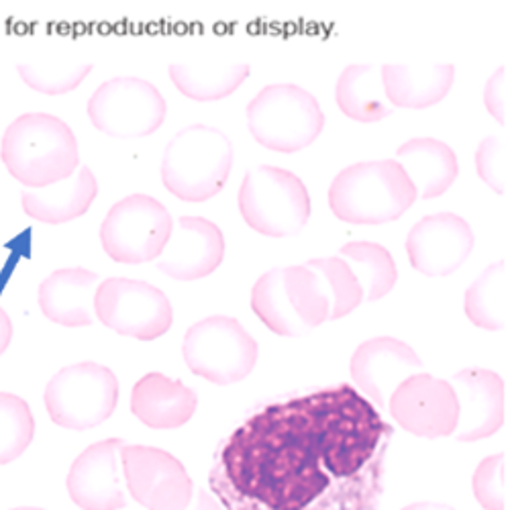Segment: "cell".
<instances>
[{
	"mask_svg": "<svg viewBox=\"0 0 512 510\" xmlns=\"http://www.w3.org/2000/svg\"><path fill=\"white\" fill-rule=\"evenodd\" d=\"M186 510H225V508L213 498V494L200 490L196 496H192V502Z\"/></svg>",
	"mask_w": 512,
	"mask_h": 510,
	"instance_id": "36",
	"label": "cell"
},
{
	"mask_svg": "<svg viewBox=\"0 0 512 510\" xmlns=\"http://www.w3.org/2000/svg\"><path fill=\"white\" fill-rule=\"evenodd\" d=\"M86 113L100 133L115 139H139L156 133L164 125L168 105L151 82L121 76L102 82L94 90Z\"/></svg>",
	"mask_w": 512,
	"mask_h": 510,
	"instance_id": "11",
	"label": "cell"
},
{
	"mask_svg": "<svg viewBox=\"0 0 512 510\" xmlns=\"http://www.w3.org/2000/svg\"><path fill=\"white\" fill-rule=\"evenodd\" d=\"M35 419L29 404L15 394L0 392V466L19 459L31 445Z\"/></svg>",
	"mask_w": 512,
	"mask_h": 510,
	"instance_id": "30",
	"label": "cell"
},
{
	"mask_svg": "<svg viewBox=\"0 0 512 510\" xmlns=\"http://www.w3.org/2000/svg\"><path fill=\"white\" fill-rule=\"evenodd\" d=\"M466 315L486 331H502L510 315V280L506 262L488 266L466 290Z\"/></svg>",
	"mask_w": 512,
	"mask_h": 510,
	"instance_id": "27",
	"label": "cell"
},
{
	"mask_svg": "<svg viewBox=\"0 0 512 510\" xmlns=\"http://www.w3.org/2000/svg\"><path fill=\"white\" fill-rule=\"evenodd\" d=\"M402 510H455L447 504H439V502H415V504H408Z\"/></svg>",
	"mask_w": 512,
	"mask_h": 510,
	"instance_id": "37",
	"label": "cell"
},
{
	"mask_svg": "<svg viewBox=\"0 0 512 510\" xmlns=\"http://www.w3.org/2000/svg\"><path fill=\"white\" fill-rule=\"evenodd\" d=\"M382 92L384 86L380 70L370 64H351L337 80V107L351 121L366 125L378 123L392 113V109L382 100Z\"/></svg>",
	"mask_w": 512,
	"mask_h": 510,
	"instance_id": "25",
	"label": "cell"
},
{
	"mask_svg": "<svg viewBox=\"0 0 512 510\" xmlns=\"http://www.w3.org/2000/svg\"><path fill=\"white\" fill-rule=\"evenodd\" d=\"M182 357L192 374L217 386H229L253 372L258 364V343L237 319L217 315L186 331Z\"/></svg>",
	"mask_w": 512,
	"mask_h": 510,
	"instance_id": "10",
	"label": "cell"
},
{
	"mask_svg": "<svg viewBox=\"0 0 512 510\" xmlns=\"http://www.w3.org/2000/svg\"><path fill=\"white\" fill-rule=\"evenodd\" d=\"M96 194L98 182L94 172L88 166H80L74 178L43 190L21 192V204L27 217L47 225H62L86 215Z\"/></svg>",
	"mask_w": 512,
	"mask_h": 510,
	"instance_id": "23",
	"label": "cell"
},
{
	"mask_svg": "<svg viewBox=\"0 0 512 510\" xmlns=\"http://www.w3.org/2000/svg\"><path fill=\"white\" fill-rule=\"evenodd\" d=\"M100 278L86 268H64L49 274L37 292L39 309L51 323L88 327L94 321V296Z\"/></svg>",
	"mask_w": 512,
	"mask_h": 510,
	"instance_id": "21",
	"label": "cell"
},
{
	"mask_svg": "<svg viewBox=\"0 0 512 510\" xmlns=\"http://www.w3.org/2000/svg\"><path fill=\"white\" fill-rule=\"evenodd\" d=\"M251 137L270 151L296 153L313 145L325 127L319 100L296 84H270L245 109Z\"/></svg>",
	"mask_w": 512,
	"mask_h": 510,
	"instance_id": "6",
	"label": "cell"
},
{
	"mask_svg": "<svg viewBox=\"0 0 512 510\" xmlns=\"http://www.w3.org/2000/svg\"><path fill=\"white\" fill-rule=\"evenodd\" d=\"M117 402V376L109 368L94 362L62 368L45 388L49 419L70 431H88L109 421Z\"/></svg>",
	"mask_w": 512,
	"mask_h": 510,
	"instance_id": "8",
	"label": "cell"
},
{
	"mask_svg": "<svg viewBox=\"0 0 512 510\" xmlns=\"http://www.w3.org/2000/svg\"><path fill=\"white\" fill-rule=\"evenodd\" d=\"M174 231L170 211L149 194L115 202L100 225V243L117 264L137 266L158 260Z\"/></svg>",
	"mask_w": 512,
	"mask_h": 510,
	"instance_id": "9",
	"label": "cell"
},
{
	"mask_svg": "<svg viewBox=\"0 0 512 510\" xmlns=\"http://www.w3.org/2000/svg\"><path fill=\"white\" fill-rule=\"evenodd\" d=\"M121 464L129 494L147 510H186L190 506L194 496L192 478L172 453L125 443Z\"/></svg>",
	"mask_w": 512,
	"mask_h": 510,
	"instance_id": "13",
	"label": "cell"
},
{
	"mask_svg": "<svg viewBox=\"0 0 512 510\" xmlns=\"http://www.w3.org/2000/svg\"><path fill=\"white\" fill-rule=\"evenodd\" d=\"M13 510H43V508H35V506H23V508H13Z\"/></svg>",
	"mask_w": 512,
	"mask_h": 510,
	"instance_id": "38",
	"label": "cell"
},
{
	"mask_svg": "<svg viewBox=\"0 0 512 510\" xmlns=\"http://www.w3.org/2000/svg\"><path fill=\"white\" fill-rule=\"evenodd\" d=\"M123 439H105L84 449L68 472V492L82 510H121L127 506L121 478Z\"/></svg>",
	"mask_w": 512,
	"mask_h": 510,
	"instance_id": "16",
	"label": "cell"
},
{
	"mask_svg": "<svg viewBox=\"0 0 512 510\" xmlns=\"http://www.w3.org/2000/svg\"><path fill=\"white\" fill-rule=\"evenodd\" d=\"M196 406L192 388L160 372L145 374L131 390V413L156 431L180 429L194 417Z\"/></svg>",
	"mask_w": 512,
	"mask_h": 510,
	"instance_id": "20",
	"label": "cell"
},
{
	"mask_svg": "<svg viewBox=\"0 0 512 510\" xmlns=\"http://www.w3.org/2000/svg\"><path fill=\"white\" fill-rule=\"evenodd\" d=\"M11 339H13V323L9 313L0 306V355L7 351V347L11 345Z\"/></svg>",
	"mask_w": 512,
	"mask_h": 510,
	"instance_id": "35",
	"label": "cell"
},
{
	"mask_svg": "<svg viewBox=\"0 0 512 510\" xmlns=\"http://www.w3.org/2000/svg\"><path fill=\"white\" fill-rule=\"evenodd\" d=\"M508 98H510V90H508V72L506 68H498L488 84H486V92H484V105L488 109V113L500 123L506 125V117H508Z\"/></svg>",
	"mask_w": 512,
	"mask_h": 510,
	"instance_id": "34",
	"label": "cell"
},
{
	"mask_svg": "<svg viewBox=\"0 0 512 510\" xmlns=\"http://www.w3.org/2000/svg\"><path fill=\"white\" fill-rule=\"evenodd\" d=\"M508 149L502 139L486 137L476 149V172L490 190L504 194L510 180Z\"/></svg>",
	"mask_w": 512,
	"mask_h": 510,
	"instance_id": "32",
	"label": "cell"
},
{
	"mask_svg": "<svg viewBox=\"0 0 512 510\" xmlns=\"http://www.w3.org/2000/svg\"><path fill=\"white\" fill-rule=\"evenodd\" d=\"M94 315L115 333L139 341L160 339L174 323L172 302L160 288L121 276L98 284Z\"/></svg>",
	"mask_w": 512,
	"mask_h": 510,
	"instance_id": "12",
	"label": "cell"
},
{
	"mask_svg": "<svg viewBox=\"0 0 512 510\" xmlns=\"http://www.w3.org/2000/svg\"><path fill=\"white\" fill-rule=\"evenodd\" d=\"M341 258L364 290V300L376 302L384 298L398 282V268L392 253L374 241H349L341 247Z\"/></svg>",
	"mask_w": 512,
	"mask_h": 510,
	"instance_id": "28",
	"label": "cell"
},
{
	"mask_svg": "<svg viewBox=\"0 0 512 510\" xmlns=\"http://www.w3.org/2000/svg\"><path fill=\"white\" fill-rule=\"evenodd\" d=\"M225 258V235L213 221L204 217H180L178 231L160 255L158 268L166 276L192 282L211 276Z\"/></svg>",
	"mask_w": 512,
	"mask_h": 510,
	"instance_id": "18",
	"label": "cell"
},
{
	"mask_svg": "<svg viewBox=\"0 0 512 510\" xmlns=\"http://www.w3.org/2000/svg\"><path fill=\"white\" fill-rule=\"evenodd\" d=\"M23 82L41 94H66L76 90L84 78L92 72L90 62H27L17 66Z\"/></svg>",
	"mask_w": 512,
	"mask_h": 510,
	"instance_id": "31",
	"label": "cell"
},
{
	"mask_svg": "<svg viewBox=\"0 0 512 510\" xmlns=\"http://www.w3.org/2000/svg\"><path fill=\"white\" fill-rule=\"evenodd\" d=\"M390 439L378 408L341 384L255 413L209 484L225 510H378Z\"/></svg>",
	"mask_w": 512,
	"mask_h": 510,
	"instance_id": "1",
	"label": "cell"
},
{
	"mask_svg": "<svg viewBox=\"0 0 512 510\" xmlns=\"http://www.w3.org/2000/svg\"><path fill=\"white\" fill-rule=\"evenodd\" d=\"M417 198V188L396 160L353 164L341 170L329 186L333 215L351 225L398 221Z\"/></svg>",
	"mask_w": 512,
	"mask_h": 510,
	"instance_id": "3",
	"label": "cell"
},
{
	"mask_svg": "<svg viewBox=\"0 0 512 510\" xmlns=\"http://www.w3.org/2000/svg\"><path fill=\"white\" fill-rule=\"evenodd\" d=\"M237 202L243 221L264 237H292L311 219L309 190L296 174L278 166L249 170Z\"/></svg>",
	"mask_w": 512,
	"mask_h": 510,
	"instance_id": "7",
	"label": "cell"
},
{
	"mask_svg": "<svg viewBox=\"0 0 512 510\" xmlns=\"http://www.w3.org/2000/svg\"><path fill=\"white\" fill-rule=\"evenodd\" d=\"M396 158L423 200L445 194L459 174L455 151L441 139H408L396 149Z\"/></svg>",
	"mask_w": 512,
	"mask_h": 510,
	"instance_id": "24",
	"label": "cell"
},
{
	"mask_svg": "<svg viewBox=\"0 0 512 510\" xmlns=\"http://www.w3.org/2000/svg\"><path fill=\"white\" fill-rule=\"evenodd\" d=\"M384 96L398 109H429L451 92L453 64H384Z\"/></svg>",
	"mask_w": 512,
	"mask_h": 510,
	"instance_id": "22",
	"label": "cell"
},
{
	"mask_svg": "<svg viewBox=\"0 0 512 510\" xmlns=\"http://www.w3.org/2000/svg\"><path fill=\"white\" fill-rule=\"evenodd\" d=\"M0 160L27 188H49L80 168L78 141L68 123L49 113L17 117L0 141Z\"/></svg>",
	"mask_w": 512,
	"mask_h": 510,
	"instance_id": "2",
	"label": "cell"
},
{
	"mask_svg": "<svg viewBox=\"0 0 512 510\" xmlns=\"http://www.w3.org/2000/svg\"><path fill=\"white\" fill-rule=\"evenodd\" d=\"M304 266L321 278L329 298V321L347 317L364 302V290L343 258H315Z\"/></svg>",
	"mask_w": 512,
	"mask_h": 510,
	"instance_id": "29",
	"label": "cell"
},
{
	"mask_svg": "<svg viewBox=\"0 0 512 510\" xmlns=\"http://www.w3.org/2000/svg\"><path fill=\"white\" fill-rule=\"evenodd\" d=\"M251 309L280 337H302L329 321V298L321 278L306 266L266 272L251 290Z\"/></svg>",
	"mask_w": 512,
	"mask_h": 510,
	"instance_id": "5",
	"label": "cell"
},
{
	"mask_svg": "<svg viewBox=\"0 0 512 510\" xmlns=\"http://www.w3.org/2000/svg\"><path fill=\"white\" fill-rule=\"evenodd\" d=\"M457 398L459 441H480L500 431L504 423V380L492 370L468 368L449 382Z\"/></svg>",
	"mask_w": 512,
	"mask_h": 510,
	"instance_id": "19",
	"label": "cell"
},
{
	"mask_svg": "<svg viewBox=\"0 0 512 510\" xmlns=\"http://www.w3.org/2000/svg\"><path fill=\"white\" fill-rule=\"evenodd\" d=\"M394 421L417 437H449L457 427V398L447 380L431 374H413L396 386L388 398Z\"/></svg>",
	"mask_w": 512,
	"mask_h": 510,
	"instance_id": "14",
	"label": "cell"
},
{
	"mask_svg": "<svg viewBox=\"0 0 512 510\" xmlns=\"http://www.w3.org/2000/svg\"><path fill=\"white\" fill-rule=\"evenodd\" d=\"M231 168V139L221 129L190 125L166 145L162 182L178 200L207 202L225 188Z\"/></svg>",
	"mask_w": 512,
	"mask_h": 510,
	"instance_id": "4",
	"label": "cell"
},
{
	"mask_svg": "<svg viewBox=\"0 0 512 510\" xmlns=\"http://www.w3.org/2000/svg\"><path fill=\"white\" fill-rule=\"evenodd\" d=\"M476 237L464 217L437 213L423 217L406 237L411 266L425 276H449L466 264Z\"/></svg>",
	"mask_w": 512,
	"mask_h": 510,
	"instance_id": "15",
	"label": "cell"
},
{
	"mask_svg": "<svg viewBox=\"0 0 512 510\" xmlns=\"http://www.w3.org/2000/svg\"><path fill=\"white\" fill-rule=\"evenodd\" d=\"M174 86L190 100L215 102L231 96L249 76V64L176 62L168 68Z\"/></svg>",
	"mask_w": 512,
	"mask_h": 510,
	"instance_id": "26",
	"label": "cell"
},
{
	"mask_svg": "<svg viewBox=\"0 0 512 510\" xmlns=\"http://www.w3.org/2000/svg\"><path fill=\"white\" fill-rule=\"evenodd\" d=\"M423 362L415 349L396 337H376L355 349L351 357V378L378 408L388 406L390 394L400 382L421 370Z\"/></svg>",
	"mask_w": 512,
	"mask_h": 510,
	"instance_id": "17",
	"label": "cell"
},
{
	"mask_svg": "<svg viewBox=\"0 0 512 510\" xmlns=\"http://www.w3.org/2000/svg\"><path fill=\"white\" fill-rule=\"evenodd\" d=\"M474 496L486 510H504V453L490 455L474 474Z\"/></svg>",
	"mask_w": 512,
	"mask_h": 510,
	"instance_id": "33",
	"label": "cell"
}]
</instances>
